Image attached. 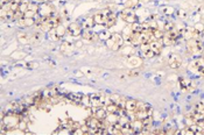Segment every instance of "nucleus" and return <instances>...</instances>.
Wrapping results in <instances>:
<instances>
[{
	"mask_svg": "<svg viewBox=\"0 0 204 135\" xmlns=\"http://www.w3.org/2000/svg\"><path fill=\"white\" fill-rule=\"evenodd\" d=\"M21 117L22 115H20L19 113L11 111L4 117V119H1V122L5 125V128H7V130H11V129H14L20 125Z\"/></svg>",
	"mask_w": 204,
	"mask_h": 135,
	"instance_id": "nucleus-1",
	"label": "nucleus"
},
{
	"mask_svg": "<svg viewBox=\"0 0 204 135\" xmlns=\"http://www.w3.org/2000/svg\"><path fill=\"white\" fill-rule=\"evenodd\" d=\"M55 30H56V33H57V35H59L60 38H62V35H63V34H64V31H65V29H64L63 27H60V26H59V27H56Z\"/></svg>",
	"mask_w": 204,
	"mask_h": 135,
	"instance_id": "nucleus-29",
	"label": "nucleus"
},
{
	"mask_svg": "<svg viewBox=\"0 0 204 135\" xmlns=\"http://www.w3.org/2000/svg\"><path fill=\"white\" fill-rule=\"evenodd\" d=\"M182 35L183 38L187 40H191V38H198V30H196L192 27H186L182 30ZM199 40V38H198Z\"/></svg>",
	"mask_w": 204,
	"mask_h": 135,
	"instance_id": "nucleus-9",
	"label": "nucleus"
},
{
	"mask_svg": "<svg viewBox=\"0 0 204 135\" xmlns=\"http://www.w3.org/2000/svg\"><path fill=\"white\" fill-rule=\"evenodd\" d=\"M149 47H151L149 49H151L155 55H159V54L161 53V50H162V43H161L160 40H154V41H152L151 43H149Z\"/></svg>",
	"mask_w": 204,
	"mask_h": 135,
	"instance_id": "nucleus-12",
	"label": "nucleus"
},
{
	"mask_svg": "<svg viewBox=\"0 0 204 135\" xmlns=\"http://www.w3.org/2000/svg\"><path fill=\"white\" fill-rule=\"evenodd\" d=\"M106 97L103 93H92L91 96H89V104L91 107H102L105 103Z\"/></svg>",
	"mask_w": 204,
	"mask_h": 135,
	"instance_id": "nucleus-3",
	"label": "nucleus"
},
{
	"mask_svg": "<svg viewBox=\"0 0 204 135\" xmlns=\"http://www.w3.org/2000/svg\"><path fill=\"white\" fill-rule=\"evenodd\" d=\"M36 67H38L36 63H28V64H27V68H30V69H32V68H36Z\"/></svg>",
	"mask_w": 204,
	"mask_h": 135,
	"instance_id": "nucleus-38",
	"label": "nucleus"
},
{
	"mask_svg": "<svg viewBox=\"0 0 204 135\" xmlns=\"http://www.w3.org/2000/svg\"><path fill=\"white\" fill-rule=\"evenodd\" d=\"M99 36H100L102 40H106V41H107V40L110 38V36H111V34H110L107 30H104V31H102V33H100V35H99Z\"/></svg>",
	"mask_w": 204,
	"mask_h": 135,
	"instance_id": "nucleus-28",
	"label": "nucleus"
},
{
	"mask_svg": "<svg viewBox=\"0 0 204 135\" xmlns=\"http://www.w3.org/2000/svg\"><path fill=\"white\" fill-rule=\"evenodd\" d=\"M120 18L124 21H126V22H129V23L135 22V13L132 11V8H125V9H122L120 13Z\"/></svg>",
	"mask_w": 204,
	"mask_h": 135,
	"instance_id": "nucleus-7",
	"label": "nucleus"
},
{
	"mask_svg": "<svg viewBox=\"0 0 204 135\" xmlns=\"http://www.w3.org/2000/svg\"><path fill=\"white\" fill-rule=\"evenodd\" d=\"M34 42H38V41H40V40H41V34H40V33H35V34H34Z\"/></svg>",
	"mask_w": 204,
	"mask_h": 135,
	"instance_id": "nucleus-37",
	"label": "nucleus"
},
{
	"mask_svg": "<svg viewBox=\"0 0 204 135\" xmlns=\"http://www.w3.org/2000/svg\"><path fill=\"white\" fill-rule=\"evenodd\" d=\"M82 36H83V38L86 40V41H92V40H95V38H96L95 33L91 29H84L83 31H82Z\"/></svg>",
	"mask_w": 204,
	"mask_h": 135,
	"instance_id": "nucleus-19",
	"label": "nucleus"
},
{
	"mask_svg": "<svg viewBox=\"0 0 204 135\" xmlns=\"http://www.w3.org/2000/svg\"><path fill=\"white\" fill-rule=\"evenodd\" d=\"M135 5H136V0H129V1H127V7L129 8L134 7Z\"/></svg>",
	"mask_w": 204,
	"mask_h": 135,
	"instance_id": "nucleus-35",
	"label": "nucleus"
},
{
	"mask_svg": "<svg viewBox=\"0 0 204 135\" xmlns=\"http://www.w3.org/2000/svg\"><path fill=\"white\" fill-rule=\"evenodd\" d=\"M177 36H179V31L175 29H172L169 30V31H167L166 34H165V36H163V43L167 45H170V44H174L175 42H176V40H177Z\"/></svg>",
	"mask_w": 204,
	"mask_h": 135,
	"instance_id": "nucleus-6",
	"label": "nucleus"
},
{
	"mask_svg": "<svg viewBox=\"0 0 204 135\" xmlns=\"http://www.w3.org/2000/svg\"><path fill=\"white\" fill-rule=\"evenodd\" d=\"M139 74H140V71L135 69V70H132V71H129V77H135V76H138Z\"/></svg>",
	"mask_w": 204,
	"mask_h": 135,
	"instance_id": "nucleus-34",
	"label": "nucleus"
},
{
	"mask_svg": "<svg viewBox=\"0 0 204 135\" xmlns=\"http://www.w3.org/2000/svg\"><path fill=\"white\" fill-rule=\"evenodd\" d=\"M152 115V111H142V110H138L134 112V118L139 120H144L147 117Z\"/></svg>",
	"mask_w": 204,
	"mask_h": 135,
	"instance_id": "nucleus-16",
	"label": "nucleus"
},
{
	"mask_svg": "<svg viewBox=\"0 0 204 135\" xmlns=\"http://www.w3.org/2000/svg\"><path fill=\"white\" fill-rule=\"evenodd\" d=\"M38 5H35V4H29V7H28V11H33V12H38Z\"/></svg>",
	"mask_w": 204,
	"mask_h": 135,
	"instance_id": "nucleus-31",
	"label": "nucleus"
},
{
	"mask_svg": "<svg viewBox=\"0 0 204 135\" xmlns=\"http://www.w3.org/2000/svg\"><path fill=\"white\" fill-rule=\"evenodd\" d=\"M93 18H95V22L105 25L106 20H107V18H109V15H107V13H106L105 11H103L102 13H97Z\"/></svg>",
	"mask_w": 204,
	"mask_h": 135,
	"instance_id": "nucleus-15",
	"label": "nucleus"
},
{
	"mask_svg": "<svg viewBox=\"0 0 204 135\" xmlns=\"http://www.w3.org/2000/svg\"><path fill=\"white\" fill-rule=\"evenodd\" d=\"M138 104H139V101L129 99L127 101H125V110L129 113H134L136 111V108H138Z\"/></svg>",
	"mask_w": 204,
	"mask_h": 135,
	"instance_id": "nucleus-11",
	"label": "nucleus"
},
{
	"mask_svg": "<svg viewBox=\"0 0 204 135\" xmlns=\"http://www.w3.org/2000/svg\"><path fill=\"white\" fill-rule=\"evenodd\" d=\"M177 15L181 18V19H186V16H187V13H186V11L184 9H180L179 12H177Z\"/></svg>",
	"mask_w": 204,
	"mask_h": 135,
	"instance_id": "nucleus-32",
	"label": "nucleus"
},
{
	"mask_svg": "<svg viewBox=\"0 0 204 135\" xmlns=\"http://www.w3.org/2000/svg\"><path fill=\"white\" fill-rule=\"evenodd\" d=\"M115 21H117V19H115L114 14H112L111 16H109V18H107L105 26L107 27V28H110V27H112V26H114V25H115Z\"/></svg>",
	"mask_w": 204,
	"mask_h": 135,
	"instance_id": "nucleus-22",
	"label": "nucleus"
},
{
	"mask_svg": "<svg viewBox=\"0 0 204 135\" xmlns=\"http://www.w3.org/2000/svg\"><path fill=\"white\" fill-rule=\"evenodd\" d=\"M69 98L74 101V103H81V100L83 99V97L78 93H74V94H69Z\"/></svg>",
	"mask_w": 204,
	"mask_h": 135,
	"instance_id": "nucleus-26",
	"label": "nucleus"
},
{
	"mask_svg": "<svg viewBox=\"0 0 204 135\" xmlns=\"http://www.w3.org/2000/svg\"><path fill=\"white\" fill-rule=\"evenodd\" d=\"M163 12H165V14H168V15H172L174 13V8L172 7H167L163 9Z\"/></svg>",
	"mask_w": 204,
	"mask_h": 135,
	"instance_id": "nucleus-33",
	"label": "nucleus"
},
{
	"mask_svg": "<svg viewBox=\"0 0 204 135\" xmlns=\"http://www.w3.org/2000/svg\"><path fill=\"white\" fill-rule=\"evenodd\" d=\"M107 45H109V48H111L112 50H118V49H119V45H117L113 41L110 40V38L107 40Z\"/></svg>",
	"mask_w": 204,
	"mask_h": 135,
	"instance_id": "nucleus-27",
	"label": "nucleus"
},
{
	"mask_svg": "<svg viewBox=\"0 0 204 135\" xmlns=\"http://www.w3.org/2000/svg\"><path fill=\"white\" fill-rule=\"evenodd\" d=\"M149 48H151V47H149V43H148V42H146V43H142V44H141V50H142V51L148 50Z\"/></svg>",
	"mask_w": 204,
	"mask_h": 135,
	"instance_id": "nucleus-36",
	"label": "nucleus"
},
{
	"mask_svg": "<svg viewBox=\"0 0 204 135\" xmlns=\"http://www.w3.org/2000/svg\"><path fill=\"white\" fill-rule=\"evenodd\" d=\"M129 41L133 45L141 44V33H133V34L129 36Z\"/></svg>",
	"mask_w": 204,
	"mask_h": 135,
	"instance_id": "nucleus-17",
	"label": "nucleus"
},
{
	"mask_svg": "<svg viewBox=\"0 0 204 135\" xmlns=\"http://www.w3.org/2000/svg\"><path fill=\"white\" fill-rule=\"evenodd\" d=\"M153 35H154V38H155V40H162L163 38V36H165V34L162 33V30L161 29H155L153 30Z\"/></svg>",
	"mask_w": 204,
	"mask_h": 135,
	"instance_id": "nucleus-24",
	"label": "nucleus"
},
{
	"mask_svg": "<svg viewBox=\"0 0 204 135\" xmlns=\"http://www.w3.org/2000/svg\"><path fill=\"white\" fill-rule=\"evenodd\" d=\"M13 0H1V5H4L5 2H7V4H9V2H12Z\"/></svg>",
	"mask_w": 204,
	"mask_h": 135,
	"instance_id": "nucleus-40",
	"label": "nucleus"
},
{
	"mask_svg": "<svg viewBox=\"0 0 204 135\" xmlns=\"http://www.w3.org/2000/svg\"><path fill=\"white\" fill-rule=\"evenodd\" d=\"M20 2H21V0H13V1L11 2V9H12L13 12L19 11V7H20Z\"/></svg>",
	"mask_w": 204,
	"mask_h": 135,
	"instance_id": "nucleus-25",
	"label": "nucleus"
},
{
	"mask_svg": "<svg viewBox=\"0 0 204 135\" xmlns=\"http://www.w3.org/2000/svg\"><path fill=\"white\" fill-rule=\"evenodd\" d=\"M144 55L145 57H148V58H152V57H154V56H156L155 54L152 51L151 49H148V50H146V51H144Z\"/></svg>",
	"mask_w": 204,
	"mask_h": 135,
	"instance_id": "nucleus-30",
	"label": "nucleus"
},
{
	"mask_svg": "<svg viewBox=\"0 0 204 135\" xmlns=\"http://www.w3.org/2000/svg\"><path fill=\"white\" fill-rule=\"evenodd\" d=\"M68 31L72 36H79L82 34V27L78 23H71L68 27Z\"/></svg>",
	"mask_w": 204,
	"mask_h": 135,
	"instance_id": "nucleus-13",
	"label": "nucleus"
},
{
	"mask_svg": "<svg viewBox=\"0 0 204 135\" xmlns=\"http://www.w3.org/2000/svg\"><path fill=\"white\" fill-rule=\"evenodd\" d=\"M85 125L88 126V128H89L90 132L95 130V129H98V128L105 127V126H104V121L98 119V118H96V117H90V118H88L86 121H85ZM90 132H89V134H90Z\"/></svg>",
	"mask_w": 204,
	"mask_h": 135,
	"instance_id": "nucleus-4",
	"label": "nucleus"
},
{
	"mask_svg": "<svg viewBox=\"0 0 204 135\" xmlns=\"http://www.w3.org/2000/svg\"><path fill=\"white\" fill-rule=\"evenodd\" d=\"M142 123H144V129H147L148 127H151L152 123H153V118H152V115L149 117H147L146 119L142 120Z\"/></svg>",
	"mask_w": 204,
	"mask_h": 135,
	"instance_id": "nucleus-23",
	"label": "nucleus"
},
{
	"mask_svg": "<svg viewBox=\"0 0 204 135\" xmlns=\"http://www.w3.org/2000/svg\"><path fill=\"white\" fill-rule=\"evenodd\" d=\"M93 23H95V18L88 16V18H85V19L83 20L82 26H83V28H85V29H90V28H92Z\"/></svg>",
	"mask_w": 204,
	"mask_h": 135,
	"instance_id": "nucleus-18",
	"label": "nucleus"
},
{
	"mask_svg": "<svg viewBox=\"0 0 204 135\" xmlns=\"http://www.w3.org/2000/svg\"><path fill=\"white\" fill-rule=\"evenodd\" d=\"M188 50L192 55L195 56H199L202 55L204 51V44L203 42L198 38H191V40H188Z\"/></svg>",
	"mask_w": 204,
	"mask_h": 135,
	"instance_id": "nucleus-2",
	"label": "nucleus"
},
{
	"mask_svg": "<svg viewBox=\"0 0 204 135\" xmlns=\"http://www.w3.org/2000/svg\"><path fill=\"white\" fill-rule=\"evenodd\" d=\"M195 29L198 30V31H201V30L203 29V26H202V25H197V27L195 28Z\"/></svg>",
	"mask_w": 204,
	"mask_h": 135,
	"instance_id": "nucleus-39",
	"label": "nucleus"
},
{
	"mask_svg": "<svg viewBox=\"0 0 204 135\" xmlns=\"http://www.w3.org/2000/svg\"><path fill=\"white\" fill-rule=\"evenodd\" d=\"M106 115H107V112H106L105 110H103V108H98V110L95 112V117L100 119V120H104L106 118Z\"/></svg>",
	"mask_w": 204,
	"mask_h": 135,
	"instance_id": "nucleus-21",
	"label": "nucleus"
},
{
	"mask_svg": "<svg viewBox=\"0 0 204 135\" xmlns=\"http://www.w3.org/2000/svg\"><path fill=\"white\" fill-rule=\"evenodd\" d=\"M168 64H169V67L172 68V69H179V68L182 65V58L180 55H177V54H173V55H170L169 56V58H168Z\"/></svg>",
	"mask_w": 204,
	"mask_h": 135,
	"instance_id": "nucleus-8",
	"label": "nucleus"
},
{
	"mask_svg": "<svg viewBox=\"0 0 204 135\" xmlns=\"http://www.w3.org/2000/svg\"><path fill=\"white\" fill-rule=\"evenodd\" d=\"M40 13L45 18H52V16L55 15V9L52 6H49V5H45V6H42L40 8Z\"/></svg>",
	"mask_w": 204,
	"mask_h": 135,
	"instance_id": "nucleus-10",
	"label": "nucleus"
},
{
	"mask_svg": "<svg viewBox=\"0 0 204 135\" xmlns=\"http://www.w3.org/2000/svg\"><path fill=\"white\" fill-rule=\"evenodd\" d=\"M144 2H147V1H152V0H142Z\"/></svg>",
	"mask_w": 204,
	"mask_h": 135,
	"instance_id": "nucleus-41",
	"label": "nucleus"
},
{
	"mask_svg": "<svg viewBox=\"0 0 204 135\" xmlns=\"http://www.w3.org/2000/svg\"><path fill=\"white\" fill-rule=\"evenodd\" d=\"M131 126H132V129L134 133H141V130H144V123H142V120H139V119H135L131 121Z\"/></svg>",
	"mask_w": 204,
	"mask_h": 135,
	"instance_id": "nucleus-14",
	"label": "nucleus"
},
{
	"mask_svg": "<svg viewBox=\"0 0 204 135\" xmlns=\"http://www.w3.org/2000/svg\"><path fill=\"white\" fill-rule=\"evenodd\" d=\"M110 40H112L114 43L117 45H119L120 47L122 43H124V40H122V36L119 35V34H111V36H110Z\"/></svg>",
	"mask_w": 204,
	"mask_h": 135,
	"instance_id": "nucleus-20",
	"label": "nucleus"
},
{
	"mask_svg": "<svg viewBox=\"0 0 204 135\" xmlns=\"http://www.w3.org/2000/svg\"><path fill=\"white\" fill-rule=\"evenodd\" d=\"M190 68L194 72H197L198 75L204 76V57H199V58L192 61L191 64H190Z\"/></svg>",
	"mask_w": 204,
	"mask_h": 135,
	"instance_id": "nucleus-5",
	"label": "nucleus"
}]
</instances>
